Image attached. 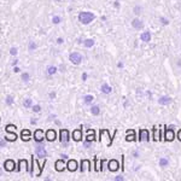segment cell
Wrapping results in <instances>:
<instances>
[{"mask_svg":"<svg viewBox=\"0 0 181 181\" xmlns=\"http://www.w3.org/2000/svg\"><path fill=\"white\" fill-rule=\"evenodd\" d=\"M94 19V15L92 12H88V11H83L79 13V21L82 24H88Z\"/></svg>","mask_w":181,"mask_h":181,"instance_id":"cell-1","label":"cell"},{"mask_svg":"<svg viewBox=\"0 0 181 181\" xmlns=\"http://www.w3.org/2000/svg\"><path fill=\"white\" fill-rule=\"evenodd\" d=\"M69 60H70L73 64L79 65V64L82 62V56H81L80 53H77V52H74V53H71V54L69 56Z\"/></svg>","mask_w":181,"mask_h":181,"instance_id":"cell-2","label":"cell"},{"mask_svg":"<svg viewBox=\"0 0 181 181\" xmlns=\"http://www.w3.org/2000/svg\"><path fill=\"white\" fill-rule=\"evenodd\" d=\"M59 136H60V142H62V144H67L69 141V131L68 129H60Z\"/></svg>","mask_w":181,"mask_h":181,"instance_id":"cell-3","label":"cell"},{"mask_svg":"<svg viewBox=\"0 0 181 181\" xmlns=\"http://www.w3.org/2000/svg\"><path fill=\"white\" fill-rule=\"evenodd\" d=\"M139 140L142 141V140H146V141H150V133L147 129H140L139 131Z\"/></svg>","mask_w":181,"mask_h":181,"instance_id":"cell-4","label":"cell"},{"mask_svg":"<svg viewBox=\"0 0 181 181\" xmlns=\"http://www.w3.org/2000/svg\"><path fill=\"white\" fill-rule=\"evenodd\" d=\"M35 154H36V156L40 157V158H44V157H46V155H47L45 147L41 146V145H38V146H36V148H35Z\"/></svg>","mask_w":181,"mask_h":181,"instance_id":"cell-5","label":"cell"},{"mask_svg":"<svg viewBox=\"0 0 181 181\" xmlns=\"http://www.w3.org/2000/svg\"><path fill=\"white\" fill-rule=\"evenodd\" d=\"M34 140L36 142H41L44 141V131L41 129H36L35 133H34Z\"/></svg>","mask_w":181,"mask_h":181,"instance_id":"cell-6","label":"cell"},{"mask_svg":"<svg viewBox=\"0 0 181 181\" xmlns=\"http://www.w3.org/2000/svg\"><path fill=\"white\" fill-rule=\"evenodd\" d=\"M56 136H57V134H56V131H54V129H48V131L46 132V134H45V138H46L48 141H54V140H56Z\"/></svg>","mask_w":181,"mask_h":181,"instance_id":"cell-7","label":"cell"},{"mask_svg":"<svg viewBox=\"0 0 181 181\" xmlns=\"http://www.w3.org/2000/svg\"><path fill=\"white\" fill-rule=\"evenodd\" d=\"M4 168H5V170H7V171H12V170H15V162H13L12 159H7V161H5V163H4Z\"/></svg>","mask_w":181,"mask_h":181,"instance_id":"cell-8","label":"cell"},{"mask_svg":"<svg viewBox=\"0 0 181 181\" xmlns=\"http://www.w3.org/2000/svg\"><path fill=\"white\" fill-rule=\"evenodd\" d=\"M54 167H56V170H57V171H63L67 165H65V163L63 162V159H58V161L56 162Z\"/></svg>","mask_w":181,"mask_h":181,"instance_id":"cell-9","label":"cell"},{"mask_svg":"<svg viewBox=\"0 0 181 181\" xmlns=\"http://www.w3.org/2000/svg\"><path fill=\"white\" fill-rule=\"evenodd\" d=\"M158 103H159L161 105H169V104L171 103V98L168 97V96H163V97H161V98L158 99Z\"/></svg>","mask_w":181,"mask_h":181,"instance_id":"cell-10","label":"cell"},{"mask_svg":"<svg viewBox=\"0 0 181 181\" xmlns=\"http://www.w3.org/2000/svg\"><path fill=\"white\" fill-rule=\"evenodd\" d=\"M67 167H68V169H69L70 171H75V170L77 169V162H76L75 159H69Z\"/></svg>","mask_w":181,"mask_h":181,"instance_id":"cell-11","label":"cell"},{"mask_svg":"<svg viewBox=\"0 0 181 181\" xmlns=\"http://www.w3.org/2000/svg\"><path fill=\"white\" fill-rule=\"evenodd\" d=\"M108 167H109V170H111V171H116V170L118 169L119 164H118V162H117V161L112 159V161H110V162H109Z\"/></svg>","mask_w":181,"mask_h":181,"instance_id":"cell-12","label":"cell"},{"mask_svg":"<svg viewBox=\"0 0 181 181\" xmlns=\"http://www.w3.org/2000/svg\"><path fill=\"white\" fill-rule=\"evenodd\" d=\"M73 139L75 141H80L82 139V131L81 129H76L73 132Z\"/></svg>","mask_w":181,"mask_h":181,"instance_id":"cell-13","label":"cell"},{"mask_svg":"<svg viewBox=\"0 0 181 181\" xmlns=\"http://www.w3.org/2000/svg\"><path fill=\"white\" fill-rule=\"evenodd\" d=\"M140 39H141V41H144V42H148V41L151 40V34H150V32H142V33L140 34Z\"/></svg>","mask_w":181,"mask_h":181,"instance_id":"cell-14","label":"cell"},{"mask_svg":"<svg viewBox=\"0 0 181 181\" xmlns=\"http://www.w3.org/2000/svg\"><path fill=\"white\" fill-rule=\"evenodd\" d=\"M100 89H102V92H103L104 94H110V93H111V90H112L111 86H109L108 83H103Z\"/></svg>","mask_w":181,"mask_h":181,"instance_id":"cell-15","label":"cell"},{"mask_svg":"<svg viewBox=\"0 0 181 181\" xmlns=\"http://www.w3.org/2000/svg\"><path fill=\"white\" fill-rule=\"evenodd\" d=\"M21 138H22V140H23V141H28V140H30V132H29L28 129L22 131V133H21Z\"/></svg>","mask_w":181,"mask_h":181,"instance_id":"cell-16","label":"cell"},{"mask_svg":"<svg viewBox=\"0 0 181 181\" xmlns=\"http://www.w3.org/2000/svg\"><path fill=\"white\" fill-rule=\"evenodd\" d=\"M164 138H165L167 141H171L174 139V132H173V129H167L165 134H164Z\"/></svg>","mask_w":181,"mask_h":181,"instance_id":"cell-17","label":"cell"},{"mask_svg":"<svg viewBox=\"0 0 181 181\" xmlns=\"http://www.w3.org/2000/svg\"><path fill=\"white\" fill-rule=\"evenodd\" d=\"M132 25H133V28H135V29H141V28H142V22H141L139 18H135V19H133Z\"/></svg>","mask_w":181,"mask_h":181,"instance_id":"cell-18","label":"cell"},{"mask_svg":"<svg viewBox=\"0 0 181 181\" xmlns=\"http://www.w3.org/2000/svg\"><path fill=\"white\" fill-rule=\"evenodd\" d=\"M129 133H127V136H126V140L127 141H134L135 140V135H134V131H127Z\"/></svg>","mask_w":181,"mask_h":181,"instance_id":"cell-19","label":"cell"},{"mask_svg":"<svg viewBox=\"0 0 181 181\" xmlns=\"http://www.w3.org/2000/svg\"><path fill=\"white\" fill-rule=\"evenodd\" d=\"M89 165H90V163H89V161H87V159H85V161H82V162H81V171H85V170H86V168H88V169H90V168H89Z\"/></svg>","mask_w":181,"mask_h":181,"instance_id":"cell-20","label":"cell"},{"mask_svg":"<svg viewBox=\"0 0 181 181\" xmlns=\"http://www.w3.org/2000/svg\"><path fill=\"white\" fill-rule=\"evenodd\" d=\"M83 45H85V47L89 48V47H92V46L94 45V40H93V39H86V40L83 41Z\"/></svg>","mask_w":181,"mask_h":181,"instance_id":"cell-21","label":"cell"},{"mask_svg":"<svg viewBox=\"0 0 181 181\" xmlns=\"http://www.w3.org/2000/svg\"><path fill=\"white\" fill-rule=\"evenodd\" d=\"M90 112H92V115H94V116L99 115V113H100V109H99V106H98V105H93L92 108H90Z\"/></svg>","mask_w":181,"mask_h":181,"instance_id":"cell-22","label":"cell"},{"mask_svg":"<svg viewBox=\"0 0 181 181\" xmlns=\"http://www.w3.org/2000/svg\"><path fill=\"white\" fill-rule=\"evenodd\" d=\"M93 99H94V98H93L92 94H87V96L83 97V102H85L86 104H90V103L93 102Z\"/></svg>","mask_w":181,"mask_h":181,"instance_id":"cell-23","label":"cell"},{"mask_svg":"<svg viewBox=\"0 0 181 181\" xmlns=\"http://www.w3.org/2000/svg\"><path fill=\"white\" fill-rule=\"evenodd\" d=\"M23 105H24V108H30V106H33V100L30 99V98H27V99H24Z\"/></svg>","mask_w":181,"mask_h":181,"instance_id":"cell-24","label":"cell"},{"mask_svg":"<svg viewBox=\"0 0 181 181\" xmlns=\"http://www.w3.org/2000/svg\"><path fill=\"white\" fill-rule=\"evenodd\" d=\"M9 134H7V136H6V139L9 140V141H15L16 139H17V135L15 134V133H10V132H7Z\"/></svg>","mask_w":181,"mask_h":181,"instance_id":"cell-25","label":"cell"},{"mask_svg":"<svg viewBox=\"0 0 181 181\" xmlns=\"http://www.w3.org/2000/svg\"><path fill=\"white\" fill-rule=\"evenodd\" d=\"M56 71H57V68H56V67H52V65H51V67L47 68V74H48V75H53V74H56Z\"/></svg>","mask_w":181,"mask_h":181,"instance_id":"cell-26","label":"cell"},{"mask_svg":"<svg viewBox=\"0 0 181 181\" xmlns=\"http://www.w3.org/2000/svg\"><path fill=\"white\" fill-rule=\"evenodd\" d=\"M168 164H169V161L167 158H161L159 159V165L161 167H167Z\"/></svg>","mask_w":181,"mask_h":181,"instance_id":"cell-27","label":"cell"},{"mask_svg":"<svg viewBox=\"0 0 181 181\" xmlns=\"http://www.w3.org/2000/svg\"><path fill=\"white\" fill-rule=\"evenodd\" d=\"M60 17L59 16H53V18H52V22L54 23V24H58V23H60Z\"/></svg>","mask_w":181,"mask_h":181,"instance_id":"cell-28","label":"cell"},{"mask_svg":"<svg viewBox=\"0 0 181 181\" xmlns=\"http://www.w3.org/2000/svg\"><path fill=\"white\" fill-rule=\"evenodd\" d=\"M35 48H36L35 42H34V41H30V42H29V50H30V51H33V50H35Z\"/></svg>","mask_w":181,"mask_h":181,"instance_id":"cell-29","label":"cell"},{"mask_svg":"<svg viewBox=\"0 0 181 181\" xmlns=\"http://www.w3.org/2000/svg\"><path fill=\"white\" fill-rule=\"evenodd\" d=\"M141 10H142V9H141L140 6H135L133 11H134V13H135V15H140V13H141Z\"/></svg>","mask_w":181,"mask_h":181,"instance_id":"cell-30","label":"cell"},{"mask_svg":"<svg viewBox=\"0 0 181 181\" xmlns=\"http://www.w3.org/2000/svg\"><path fill=\"white\" fill-rule=\"evenodd\" d=\"M12 103H13V98H12L11 96H7V97H6V104H7V105H11Z\"/></svg>","mask_w":181,"mask_h":181,"instance_id":"cell-31","label":"cell"},{"mask_svg":"<svg viewBox=\"0 0 181 181\" xmlns=\"http://www.w3.org/2000/svg\"><path fill=\"white\" fill-rule=\"evenodd\" d=\"M32 109H33V111H34V112H40V110H41L40 105H33V106H32Z\"/></svg>","mask_w":181,"mask_h":181,"instance_id":"cell-32","label":"cell"},{"mask_svg":"<svg viewBox=\"0 0 181 181\" xmlns=\"http://www.w3.org/2000/svg\"><path fill=\"white\" fill-rule=\"evenodd\" d=\"M22 80H23V81H29V74H28V73L22 74Z\"/></svg>","mask_w":181,"mask_h":181,"instance_id":"cell-33","label":"cell"},{"mask_svg":"<svg viewBox=\"0 0 181 181\" xmlns=\"http://www.w3.org/2000/svg\"><path fill=\"white\" fill-rule=\"evenodd\" d=\"M159 21H161V22H162V23H163L164 25H167V24H169V21H168L167 18H164V17H161V18H159Z\"/></svg>","mask_w":181,"mask_h":181,"instance_id":"cell-34","label":"cell"},{"mask_svg":"<svg viewBox=\"0 0 181 181\" xmlns=\"http://www.w3.org/2000/svg\"><path fill=\"white\" fill-rule=\"evenodd\" d=\"M10 53H11L12 56H16V54H17V48H16V47H12V48L10 50Z\"/></svg>","mask_w":181,"mask_h":181,"instance_id":"cell-35","label":"cell"},{"mask_svg":"<svg viewBox=\"0 0 181 181\" xmlns=\"http://www.w3.org/2000/svg\"><path fill=\"white\" fill-rule=\"evenodd\" d=\"M57 42H58V44H63V42H64V40H63L62 38H58V39H57Z\"/></svg>","mask_w":181,"mask_h":181,"instance_id":"cell-36","label":"cell"},{"mask_svg":"<svg viewBox=\"0 0 181 181\" xmlns=\"http://www.w3.org/2000/svg\"><path fill=\"white\" fill-rule=\"evenodd\" d=\"M82 80H83V81H86V80H87V74H86V73H83V74H82Z\"/></svg>","mask_w":181,"mask_h":181,"instance_id":"cell-37","label":"cell"},{"mask_svg":"<svg viewBox=\"0 0 181 181\" xmlns=\"http://www.w3.org/2000/svg\"><path fill=\"white\" fill-rule=\"evenodd\" d=\"M177 139H179V140L181 141V129H180V131L177 132Z\"/></svg>","mask_w":181,"mask_h":181,"instance_id":"cell-38","label":"cell"},{"mask_svg":"<svg viewBox=\"0 0 181 181\" xmlns=\"http://www.w3.org/2000/svg\"><path fill=\"white\" fill-rule=\"evenodd\" d=\"M13 71H15V73H19V71H21V69H19L18 67H15V69H13Z\"/></svg>","mask_w":181,"mask_h":181,"instance_id":"cell-39","label":"cell"},{"mask_svg":"<svg viewBox=\"0 0 181 181\" xmlns=\"http://www.w3.org/2000/svg\"><path fill=\"white\" fill-rule=\"evenodd\" d=\"M54 97H56V93H54V92H51V93H50V98H52V99H53Z\"/></svg>","mask_w":181,"mask_h":181,"instance_id":"cell-40","label":"cell"},{"mask_svg":"<svg viewBox=\"0 0 181 181\" xmlns=\"http://www.w3.org/2000/svg\"><path fill=\"white\" fill-rule=\"evenodd\" d=\"M115 180H117V181H118V180H123V176H117Z\"/></svg>","mask_w":181,"mask_h":181,"instance_id":"cell-41","label":"cell"},{"mask_svg":"<svg viewBox=\"0 0 181 181\" xmlns=\"http://www.w3.org/2000/svg\"><path fill=\"white\" fill-rule=\"evenodd\" d=\"M17 63H18V60H17V59H15V60H13V63H12V64H13V65H16V64H17Z\"/></svg>","mask_w":181,"mask_h":181,"instance_id":"cell-42","label":"cell"},{"mask_svg":"<svg viewBox=\"0 0 181 181\" xmlns=\"http://www.w3.org/2000/svg\"><path fill=\"white\" fill-rule=\"evenodd\" d=\"M117 67H118V68H122V67H123V64H122V63H118V64H117Z\"/></svg>","mask_w":181,"mask_h":181,"instance_id":"cell-43","label":"cell"},{"mask_svg":"<svg viewBox=\"0 0 181 181\" xmlns=\"http://www.w3.org/2000/svg\"><path fill=\"white\" fill-rule=\"evenodd\" d=\"M62 157H63L64 159H67V158H68V156H67V155H62Z\"/></svg>","mask_w":181,"mask_h":181,"instance_id":"cell-44","label":"cell"},{"mask_svg":"<svg viewBox=\"0 0 181 181\" xmlns=\"http://www.w3.org/2000/svg\"><path fill=\"white\" fill-rule=\"evenodd\" d=\"M56 1H59V0H56Z\"/></svg>","mask_w":181,"mask_h":181,"instance_id":"cell-45","label":"cell"}]
</instances>
